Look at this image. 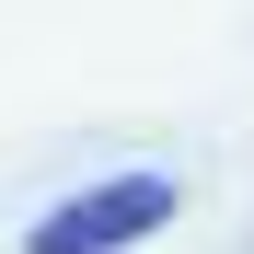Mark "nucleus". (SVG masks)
Masks as SVG:
<instances>
[{
    "instance_id": "obj_1",
    "label": "nucleus",
    "mask_w": 254,
    "mask_h": 254,
    "mask_svg": "<svg viewBox=\"0 0 254 254\" xmlns=\"http://www.w3.org/2000/svg\"><path fill=\"white\" fill-rule=\"evenodd\" d=\"M174 208H185V185H174V174H104V185L58 196L47 220L23 231V254H139V243L174 231Z\"/></svg>"
}]
</instances>
